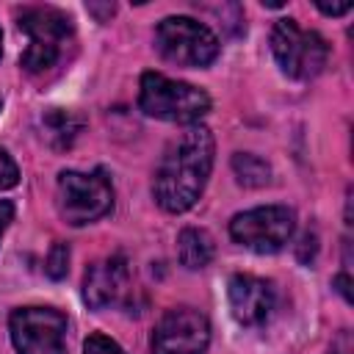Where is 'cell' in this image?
Segmentation results:
<instances>
[{
    "label": "cell",
    "instance_id": "cell-1",
    "mask_svg": "<svg viewBox=\"0 0 354 354\" xmlns=\"http://www.w3.org/2000/svg\"><path fill=\"white\" fill-rule=\"evenodd\" d=\"M213 152V133L199 122L188 124L177 138H171L152 183V194L166 213H185L194 207L210 177Z\"/></svg>",
    "mask_w": 354,
    "mask_h": 354
},
{
    "label": "cell",
    "instance_id": "cell-2",
    "mask_svg": "<svg viewBox=\"0 0 354 354\" xmlns=\"http://www.w3.org/2000/svg\"><path fill=\"white\" fill-rule=\"evenodd\" d=\"M19 30L28 33L30 44L22 53L19 64L25 72L30 75H44L50 72L61 58H64V47L72 39V19L53 8V6H30L22 8L19 14Z\"/></svg>",
    "mask_w": 354,
    "mask_h": 354
},
{
    "label": "cell",
    "instance_id": "cell-3",
    "mask_svg": "<svg viewBox=\"0 0 354 354\" xmlns=\"http://www.w3.org/2000/svg\"><path fill=\"white\" fill-rule=\"evenodd\" d=\"M138 108L163 122L196 124L210 111V97L183 80H171L160 72H144L138 88Z\"/></svg>",
    "mask_w": 354,
    "mask_h": 354
},
{
    "label": "cell",
    "instance_id": "cell-4",
    "mask_svg": "<svg viewBox=\"0 0 354 354\" xmlns=\"http://www.w3.org/2000/svg\"><path fill=\"white\" fill-rule=\"evenodd\" d=\"M55 205L66 224L83 227L111 213L113 207V185L102 169L75 171L66 169L58 174Z\"/></svg>",
    "mask_w": 354,
    "mask_h": 354
},
{
    "label": "cell",
    "instance_id": "cell-5",
    "mask_svg": "<svg viewBox=\"0 0 354 354\" xmlns=\"http://www.w3.org/2000/svg\"><path fill=\"white\" fill-rule=\"evenodd\" d=\"M271 53L288 77L310 80L326 66L329 44L321 33L304 30L296 19H277L271 28Z\"/></svg>",
    "mask_w": 354,
    "mask_h": 354
},
{
    "label": "cell",
    "instance_id": "cell-6",
    "mask_svg": "<svg viewBox=\"0 0 354 354\" xmlns=\"http://www.w3.org/2000/svg\"><path fill=\"white\" fill-rule=\"evenodd\" d=\"M158 53L177 66H207L218 55L216 33L191 17H166L155 28Z\"/></svg>",
    "mask_w": 354,
    "mask_h": 354
},
{
    "label": "cell",
    "instance_id": "cell-7",
    "mask_svg": "<svg viewBox=\"0 0 354 354\" xmlns=\"http://www.w3.org/2000/svg\"><path fill=\"white\" fill-rule=\"evenodd\" d=\"M296 227V216L285 205H266V207H252L230 221V235L235 243L257 252V254H274L279 252Z\"/></svg>",
    "mask_w": 354,
    "mask_h": 354
},
{
    "label": "cell",
    "instance_id": "cell-8",
    "mask_svg": "<svg viewBox=\"0 0 354 354\" xmlns=\"http://www.w3.org/2000/svg\"><path fill=\"white\" fill-rule=\"evenodd\" d=\"M19 354H66V315L53 307H19L8 318Z\"/></svg>",
    "mask_w": 354,
    "mask_h": 354
},
{
    "label": "cell",
    "instance_id": "cell-9",
    "mask_svg": "<svg viewBox=\"0 0 354 354\" xmlns=\"http://www.w3.org/2000/svg\"><path fill=\"white\" fill-rule=\"evenodd\" d=\"M210 343V324L194 307L169 310L152 329V354H205Z\"/></svg>",
    "mask_w": 354,
    "mask_h": 354
},
{
    "label": "cell",
    "instance_id": "cell-10",
    "mask_svg": "<svg viewBox=\"0 0 354 354\" xmlns=\"http://www.w3.org/2000/svg\"><path fill=\"white\" fill-rule=\"evenodd\" d=\"M130 290V266L124 254H111L86 268L83 277V301L91 310H105L119 304Z\"/></svg>",
    "mask_w": 354,
    "mask_h": 354
},
{
    "label": "cell",
    "instance_id": "cell-11",
    "mask_svg": "<svg viewBox=\"0 0 354 354\" xmlns=\"http://www.w3.org/2000/svg\"><path fill=\"white\" fill-rule=\"evenodd\" d=\"M227 299H230L232 318L241 326L266 324L274 313V304H277L274 285L268 279H260L252 274H235L227 285Z\"/></svg>",
    "mask_w": 354,
    "mask_h": 354
},
{
    "label": "cell",
    "instance_id": "cell-12",
    "mask_svg": "<svg viewBox=\"0 0 354 354\" xmlns=\"http://www.w3.org/2000/svg\"><path fill=\"white\" fill-rule=\"evenodd\" d=\"M83 130V116L66 108H50L41 116V138L53 147V149H69L75 144V138Z\"/></svg>",
    "mask_w": 354,
    "mask_h": 354
},
{
    "label": "cell",
    "instance_id": "cell-13",
    "mask_svg": "<svg viewBox=\"0 0 354 354\" xmlns=\"http://www.w3.org/2000/svg\"><path fill=\"white\" fill-rule=\"evenodd\" d=\"M216 254V241L207 230L202 227H185L180 230L177 235V257L185 268L196 271V268H205Z\"/></svg>",
    "mask_w": 354,
    "mask_h": 354
},
{
    "label": "cell",
    "instance_id": "cell-14",
    "mask_svg": "<svg viewBox=\"0 0 354 354\" xmlns=\"http://www.w3.org/2000/svg\"><path fill=\"white\" fill-rule=\"evenodd\" d=\"M232 171L238 177V183L246 188H260L271 180V166L252 152H235L232 155Z\"/></svg>",
    "mask_w": 354,
    "mask_h": 354
},
{
    "label": "cell",
    "instance_id": "cell-15",
    "mask_svg": "<svg viewBox=\"0 0 354 354\" xmlns=\"http://www.w3.org/2000/svg\"><path fill=\"white\" fill-rule=\"evenodd\" d=\"M44 271L50 279H64L66 271H69V246L55 241L47 252V263H44Z\"/></svg>",
    "mask_w": 354,
    "mask_h": 354
},
{
    "label": "cell",
    "instance_id": "cell-16",
    "mask_svg": "<svg viewBox=\"0 0 354 354\" xmlns=\"http://www.w3.org/2000/svg\"><path fill=\"white\" fill-rule=\"evenodd\" d=\"M83 354H124V351H122V346H119L116 340H111L108 335L94 332V335L86 337V343H83Z\"/></svg>",
    "mask_w": 354,
    "mask_h": 354
},
{
    "label": "cell",
    "instance_id": "cell-17",
    "mask_svg": "<svg viewBox=\"0 0 354 354\" xmlns=\"http://www.w3.org/2000/svg\"><path fill=\"white\" fill-rule=\"evenodd\" d=\"M19 183V169L14 163V158L0 147V191H8Z\"/></svg>",
    "mask_w": 354,
    "mask_h": 354
},
{
    "label": "cell",
    "instance_id": "cell-18",
    "mask_svg": "<svg viewBox=\"0 0 354 354\" xmlns=\"http://www.w3.org/2000/svg\"><path fill=\"white\" fill-rule=\"evenodd\" d=\"M318 11H324L326 17H340V14H348L351 11V3H318Z\"/></svg>",
    "mask_w": 354,
    "mask_h": 354
},
{
    "label": "cell",
    "instance_id": "cell-19",
    "mask_svg": "<svg viewBox=\"0 0 354 354\" xmlns=\"http://www.w3.org/2000/svg\"><path fill=\"white\" fill-rule=\"evenodd\" d=\"M332 285H335V290H337V293H340V296H343L346 301H351V290H348V288H351V279H348V271L337 274Z\"/></svg>",
    "mask_w": 354,
    "mask_h": 354
},
{
    "label": "cell",
    "instance_id": "cell-20",
    "mask_svg": "<svg viewBox=\"0 0 354 354\" xmlns=\"http://www.w3.org/2000/svg\"><path fill=\"white\" fill-rule=\"evenodd\" d=\"M11 218H14V205L8 199H0V238H3L6 227L11 224Z\"/></svg>",
    "mask_w": 354,
    "mask_h": 354
},
{
    "label": "cell",
    "instance_id": "cell-21",
    "mask_svg": "<svg viewBox=\"0 0 354 354\" xmlns=\"http://www.w3.org/2000/svg\"><path fill=\"white\" fill-rule=\"evenodd\" d=\"M86 8H88L91 14H97L100 19H105V17H111V14H113V6H94V3H91V6H86Z\"/></svg>",
    "mask_w": 354,
    "mask_h": 354
},
{
    "label": "cell",
    "instance_id": "cell-22",
    "mask_svg": "<svg viewBox=\"0 0 354 354\" xmlns=\"http://www.w3.org/2000/svg\"><path fill=\"white\" fill-rule=\"evenodd\" d=\"M0 55H3V33H0Z\"/></svg>",
    "mask_w": 354,
    "mask_h": 354
},
{
    "label": "cell",
    "instance_id": "cell-23",
    "mask_svg": "<svg viewBox=\"0 0 354 354\" xmlns=\"http://www.w3.org/2000/svg\"><path fill=\"white\" fill-rule=\"evenodd\" d=\"M0 105H3V102H0Z\"/></svg>",
    "mask_w": 354,
    "mask_h": 354
}]
</instances>
